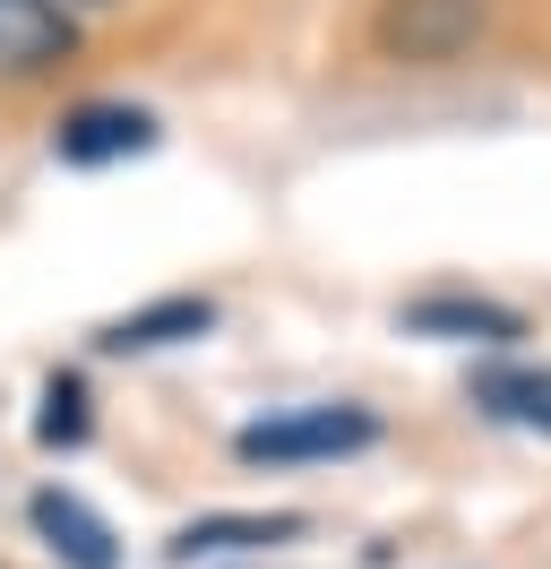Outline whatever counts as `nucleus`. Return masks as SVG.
Segmentation results:
<instances>
[{
  "mask_svg": "<svg viewBox=\"0 0 551 569\" xmlns=\"http://www.w3.org/2000/svg\"><path fill=\"white\" fill-rule=\"evenodd\" d=\"M482 36V0H379L371 43L388 61H413V70H440V61H465Z\"/></svg>",
  "mask_w": 551,
  "mask_h": 569,
  "instance_id": "obj_1",
  "label": "nucleus"
},
{
  "mask_svg": "<svg viewBox=\"0 0 551 569\" xmlns=\"http://www.w3.org/2000/svg\"><path fill=\"white\" fill-rule=\"evenodd\" d=\"M371 440H379V423L362 406H302V415L250 423L233 449H241V466H302V458H353Z\"/></svg>",
  "mask_w": 551,
  "mask_h": 569,
  "instance_id": "obj_2",
  "label": "nucleus"
},
{
  "mask_svg": "<svg viewBox=\"0 0 551 569\" xmlns=\"http://www.w3.org/2000/svg\"><path fill=\"white\" fill-rule=\"evenodd\" d=\"M103 9H121V0H0V70L9 78L52 70Z\"/></svg>",
  "mask_w": 551,
  "mask_h": 569,
  "instance_id": "obj_3",
  "label": "nucleus"
},
{
  "mask_svg": "<svg viewBox=\"0 0 551 569\" xmlns=\"http://www.w3.org/2000/svg\"><path fill=\"white\" fill-rule=\"evenodd\" d=\"M52 147H61V164H121V156H147V147H156V112L78 104L61 130H52Z\"/></svg>",
  "mask_w": 551,
  "mask_h": 569,
  "instance_id": "obj_4",
  "label": "nucleus"
},
{
  "mask_svg": "<svg viewBox=\"0 0 551 569\" xmlns=\"http://www.w3.org/2000/svg\"><path fill=\"white\" fill-rule=\"evenodd\" d=\"M34 535H43V543H52L69 569H121L112 527H103V518H96L78 492H34Z\"/></svg>",
  "mask_w": 551,
  "mask_h": 569,
  "instance_id": "obj_5",
  "label": "nucleus"
},
{
  "mask_svg": "<svg viewBox=\"0 0 551 569\" xmlns=\"http://www.w3.org/2000/svg\"><path fill=\"white\" fill-rule=\"evenodd\" d=\"M207 328H216V302L172 293V302H147V311H130V320H112L103 346H112V355H156V346H181V337H207Z\"/></svg>",
  "mask_w": 551,
  "mask_h": 569,
  "instance_id": "obj_6",
  "label": "nucleus"
},
{
  "mask_svg": "<svg viewBox=\"0 0 551 569\" xmlns=\"http://www.w3.org/2000/svg\"><path fill=\"white\" fill-rule=\"evenodd\" d=\"M474 406L482 415H500L517 431H551V371L534 362H500V371H482L474 380Z\"/></svg>",
  "mask_w": 551,
  "mask_h": 569,
  "instance_id": "obj_7",
  "label": "nucleus"
},
{
  "mask_svg": "<svg viewBox=\"0 0 551 569\" xmlns=\"http://www.w3.org/2000/svg\"><path fill=\"white\" fill-rule=\"evenodd\" d=\"M284 535H302L293 509H276V518H190V527L172 535V561H199V552H259V543H284Z\"/></svg>",
  "mask_w": 551,
  "mask_h": 569,
  "instance_id": "obj_8",
  "label": "nucleus"
},
{
  "mask_svg": "<svg viewBox=\"0 0 551 569\" xmlns=\"http://www.w3.org/2000/svg\"><path fill=\"white\" fill-rule=\"evenodd\" d=\"M405 328H440V337H491V346H500V337H517V311H500V302H413L405 311Z\"/></svg>",
  "mask_w": 551,
  "mask_h": 569,
  "instance_id": "obj_9",
  "label": "nucleus"
},
{
  "mask_svg": "<svg viewBox=\"0 0 551 569\" xmlns=\"http://www.w3.org/2000/svg\"><path fill=\"white\" fill-rule=\"evenodd\" d=\"M34 440H43V449H78V440H87V389H78V380H52V389H43V415H34Z\"/></svg>",
  "mask_w": 551,
  "mask_h": 569,
  "instance_id": "obj_10",
  "label": "nucleus"
}]
</instances>
